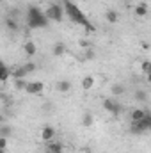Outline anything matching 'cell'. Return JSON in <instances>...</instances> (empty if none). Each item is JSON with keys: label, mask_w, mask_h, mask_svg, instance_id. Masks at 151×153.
<instances>
[{"label": "cell", "mask_w": 151, "mask_h": 153, "mask_svg": "<svg viewBox=\"0 0 151 153\" xmlns=\"http://www.w3.org/2000/svg\"><path fill=\"white\" fill-rule=\"evenodd\" d=\"M135 100L137 102H146L148 100V93L146 91H137L135 93Z\"/></svg>", "instance_id": "cell-23"}, {"label": "cell", "mask_w": 151, "mask_h": 153, "mask_svg": "<svg viewBox=\"0 0 151 153\" xmlns=\"http://www.w3.org/2000/svg\"><path fill=\"white\" fill-rule=\"evenodd\" d=\"M94 87V76L93 75H87L82 78V89L84 91H91Z\"/></svg>", "instance_id": "cell-9"}, {"label": "cell", "mask_w": 151, "mask_h": 153, "mask_svg": "<svg viewBox=\"0 0 151 153\" xmlns=\"http://www.w3.org/2000/svg\"><path fill=\"white\" fill-rule=\"evenodd\" d=\"M9 76H11V70L4 64V66L0 68V82H7V80H9Z\"/></svg>", "instance_id": "cell-16"}, {"label": "cell", "mask_w": 151, "mask_h": 153, "mask_svg": "<svg viewBox=\"0 0 151 153\" xmlns=\"http://www.w3.org/2000/svg\"><path fill=\"white\" fill-rule=\"evenodd\" d=\"M82 125L84 126H93L94 125V116L91 114V112H85V114L82 116Z\"/></svg>", "instance_id": "cell-12"}, {"label": "cell", "mask_w": 151, "mask_h": 153, "mask_svg": "<svg viewBox=\"0 0 151 153\" xmlns=\"http://www.w3.org/2000/svg\"><path fill=\"white\" fill-rule=\"evenodd\" d=\"M46 150H48V153H62V144H61V143L50 141L48 146H46Z\"/></svg>", "instance_id": "cell-10"}, {"label": "cell", "mask_w": 151, "mask_h": 153, "mask_svg": "<svg viewBox=\"0 0 151 153\" xmlns=\"http://www.w3.org/2000/svg\"><path fill=\"white\" fill-rule=\"evenodd\" d=\"M107 20H109V23H117L119 14H117L114 9H109V11H107Z\"/></svg>", "instance_id": "cell-17"}, {"label": "cell", "mask_w": 151, "mask_h": 153, "mask_svg": "<svg viewBox=\"0 0 151 153\" xmlns=\"http://www.w3.org/2000/svg\"><path fill=\"white\" fill-rule=\"evenodd\" d=\"M0 153H5V150H2V148H0Z\"/></svg>", "instance_id": "cell-27"}, {"label": "cell", "mask_w": 151, "mask_h": 153, "mask_svg": "<svg viewBox=\"0 0 151 153\" xmlns=\"http://www.w3.org/2000/svg\"><path fill=\"white\" fill-rule=\"evenodd\" d=\"M25 85H27V82H25V78H14V87H16L18 91H21V89H25Z\"/></svg>", "instance_id": "cell-22"}, {"label": "cell", "mask_w": 151, "mask_h": 153, "mask_svg": "<svg viewBox=\"0 0 151 153\" xmlns=\"http://www.w3.org/2000/svg\"><path fill=\"white\" fill-rule=\"evenodd\" d=\"M135 16H139V18H142V16H146L148 14V5L146 4H139L137 7H135Z\"/></svg>", "instance_id": "cell-13"}, {"label": "cell", "mask_w": 151, "mask_h": 153, "mask_svg": "<svg viewBox=\"0 0 151 153\" xmlns=\"http://www.w3.org/2000/svg\"><path fill=\"white\" fill-rule=\"evenodd\" d=\"M64 5H66V7H64V9H66V13L70 14V18H71L73 22H76V23H82L87 30H94V27L89 23V20L85 18V14H84V13L76 7L71 0H64Z\"/></svg>", "instance_id": "cell-2"}, {"label": "cell", "mask_w": 151, "mask_h": 153, "mask_svg": "<svg viewBox=\"0 0 151 153\" xmlns=\"http://www.w3.org/2000/svg\"><path fill=\"white\" fill-rule=\"evenodd\" d=\"M4 121H5V116L0 114V125H4Z\"/></svg>", "instance_id": "cell-26"}, {"label": "cell", "mask_w": 151, "mask_h": 153, "mask_svg": "<svg viewBox=\"0 0 151 153\" xmlns=\"http://www.w3.org/2000/svg\"><path fill=\"white\" fill-rule=\"evenodd\" d=\"M146 114H148V112H144L142 109H135V111L132 112V121H141Z\"/></svg>", "instance_id": "cell-18"}, {"label": "cell", "mask_w": 151, "mask_h": 153, "mask_svg": "<svg viewBox=\"0 0 151 153\" xmlns=\"http://www.w3.org/2000/svg\"><path fill=\"white\" fill-rule=\"evenodd\" d=\"M5 29L11 30V32H16V30H18V22L13 20V18H7V20H5Z\"/></svg>", "instance_id": "cell-14"}, {"label": "cell", "mask_w": 151, "mask_h": 153, "mask_svg": "<svg viewBox=\"0 0 151 153\" xmlns=\"http://www.w3.org/2000/svg\"><path fill=\"white\" fill-rule=\"evenodd\" d=\"M21 68H23V71H25L27 75H29V73H34V71L38 70V66H36L34 62H25V64H23Z\"/></svg>", "instance_id": "cell-20"}, {"label": "cell", "mask_w": 151, "mask_h": 153, "mask_svg": "<svg viewBox=\"0 0 151 153\" xmlns=\"http://www.w3.org/2000/svg\"><path fill=\"white\" fill-rule=\"evenodd\" d=\"M103 109L109 111V112H112V114H119V112H121L119 103H115V102H112V100H105V102H103Z\"/></svg>", "instance_id": "cell-8"}, {"label": "cell", "mask_w": 151, "mask_h": 153, "mask_svg": "<svg viewBox=\"0 0 151 153\" xmlns=\"http://www.w3.org/2000/svg\"><path fill=\"white\" fill-rule=\"evenodd\" d=\"M53 137H55V128H53V126H44V128L41 130V139H43L44 143L53 141Z\"/></svg>", "instance_id": "cell-7"}, {"label": "cell", "mask_w": 151, "mask_h": 153, "mask_svg": "<svg viewBox=\"0 0 151 153\" xmlns=\"http://www.w3.org/2000/svg\"><path fill=\"white\" fill-rule=\"evenodd\" d=\"M44 16L48 18V22H50V20H53V22H62L64 9H62V5H59V4H52V5L46 9Z\"/></svg>", "instance_id": "cell-3"}, {"label": "cell", "mask_w": 151, "mask_h": 153, "mask_svg": "<svg viewBox=\"0 0 151 153\" xmlns=\"http://www.w3.org/2000/svg\"><path fill=\"white\" fill-rule=\"evenodd\" d=\"M64 53H66L64 43H57V45L53 46V55H55V57H61V55H64Z\"/></svg>", "instance_id": "cell-15"}, {"label": "cell", "mask_w": 151, "mask_h": 153, "mask_svg": "<svg viewBox=\"0 0 151 153\" xmlns=\"http://www.w3.org/2000/svg\"><path fill=\"white\" fill-rule=\"evenodd\" d=\"M142 71L148 75L150 73V61H142Z\"/></svg>", "instance_id": "cell-24"}, {"label": "cell", "mask_w": 151, "mask_h": 153, "mask_svg": "<svg viewBox=\"0 0 151 153\" xmlns=\"http://www.w3.org/2000/svg\"><path fill=\"white\" fill-rule=\"evenodd\" d=\"M151 128V116L146 114L141 121H132V132L133 134H142Z\"/></svg>", "instance_id": "cell-4"}, {"label": "cell", "mask_w": 151, "mask_h": 153, "mask_svg": "<svg viewBox=\"0 0 151 153\" xmlns=\"http://www.w3.org/2000/svg\"><path fill=\"white\" fill-rule=\"evenodd\" d=\"M43 89H44V84L43 82H27V85H25L23 91H27L29 94H41Z\"/></svg>", "instance_id": "cell-5"}, {"label": "cell", "mask_w": 151, "mask_h": 153, "mask_svg": "<svg viewBox=\"0 0 151 153\" xmlns=\"http://www.w3.org/2000/svg\"><path fill=\"white\" fill-rule=\"evenodd\" d=\"M2 66H4V62H2V61H0V68H2Z\"/></svg>", "instance_id": "cell-28"}, {"label": "cell", "mask_w": 151, "mask_h": 153, "mask_svg": "<svg viewBox=\"0 0 151 153\" xmlns=\"http://www.w3.org/2000/svg\"><path fill=\"white\" fill-rule=\"evenodd\" d=\"M0 2H2V0H0Z\"/></svg>", "instance_id": "cell-29"}, {"label": "cell", "mask_w": 151, "mask_h": 153, "mask_svg": "<svg viewBox=\"0 0 151 153\" xmlns=\"http://www.w3.org/2000/svg\"><path fill=\"white\" fill-rule=\"evenodd\" d=\"M57 91H59V93H70V91H71V82L61 80V82L57 84Z\"/></svg>", "instance_id": "cell-11"}, {"label": "cell", "mask_w": 151, "mask_h": 153, "mask_svg": "<svg viewBox=\"0 0 151 153\" xmlns=\"http://www.w3.org/2000/svg\"><path fill=\"white\" fill-rule=\"evenodd\" d=\"M123 93H124V85H121V84H114L112 85V94L119 96V94H123Z\"/></svg>", "instance_id": "cell-21"}, {"label": "cell", "mask_w": 151, "mask_h": 153, "mask_svg": "<svg viewBox=\"0 0 151 153\" xmlns=\"http://www.w3.org/2000/svg\"><path fill=\"white\" fill-rule=\"evenodd\" d=\"M7 143H9V141H7V137H0V148H2V150H5V148H7Z\"/></svg>", "instance_id": "cell-25"}, {"label": "cell", "mask_w": 151, "mask_h": 153, "mask_svg": "<svg viewBox=\"0 0 151 153\" xmlns=\"http://www.w3.org/2000/svg\"><path fill=\"white\" fill-rule=\"evenodd\" d=\"M11 134H13V128H11L9 125H2V126H0V137H7V139H9Z\"/></svg>", "instance_id": "cell-19"}, {"label": "cell", "mask_w": 151, "mask_h": 153, "mask_svg": "<svg viewBox=\"0 0 151 153\" xmlns=\"http://www.w3.org/2000/svg\"><path fill=\"white\" fill-rule=\"evenodd\" d=\"M23 52H25V55H29V57H34L36 53H38V45L34 43V41H25L23 43Z\"/></svg>", "instance_id": "cell-6"}, {"label": "cell", "mask_w": 151, "mask_h": 153, "mask_svg": "<svg viewBox=\"0 0 151 153\" xmlns=\"http://www.w3.org/2000/svg\"><path fill=\"white\" fill-rule=\"evenodd\" d=\"M27 23L30 29H43L48 25V18L44 16V13L36 7V5H30L29 7V13H27Z\"/></svg>", "instance_id": "cell-1"}]
</instances>
